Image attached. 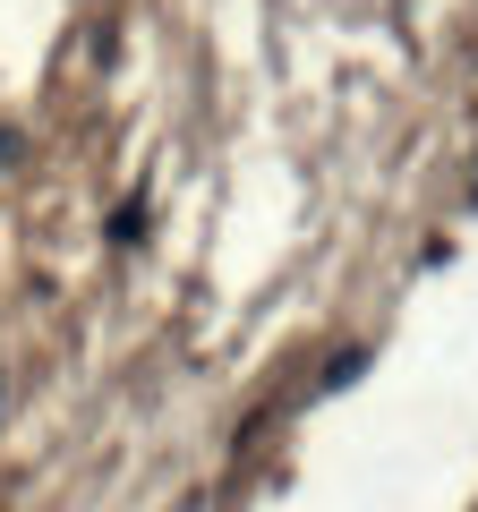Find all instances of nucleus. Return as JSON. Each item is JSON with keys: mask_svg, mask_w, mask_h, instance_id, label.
<instances>
[{"mask_svg": "<svg viewBox=\"0 0 478 512\" xmlns=\"http://www.w3.org/2000/svg\"><path fill=\"white\" fill-rule=\"evenodd\" d=\"M470 197H478V188H470Z\"/></svg>", "mask_w": 478, "mask_h": 512, "instance_id": "nucleus-3", "label": "nucleus"}, {"mask_svg": "<svg viewBox=\"0 0 478 512\" xmlns=\"http://www.w3.org/2000/svg\"><path fill=\"white\" fill-rule=\"evenodd\" d=\"M111 239H120V248H129V239H146V197H129L120 214H111Z\"/></svg>", "mask_w": 478, "mask_h": 512, "instance_id": "nucleus-1", "label": "nucleus"}, {"mask_svg": "<svg viewBox=\"0 0 478 512\" xmlns=\"http://www.w3.org/2000/svg\"><path fill=\"white\" fill-rule=\"evenodd\" d=\"M18 146H26V137H18V128H0V171H9V163H18Z\"/></svg>", "mask_w": 478, "mask_h": 512, "instance_id": "nucleus-2", "label": "nucleus"}]
</instances>
